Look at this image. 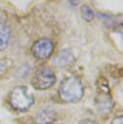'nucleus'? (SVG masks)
I'll return each instance as SVG.
<instances>
[{"label": "nucleus", "mask_w": 123, "mask_h": 124, "mask_svg": "<svg viewBox=\"0 0 123 124\" xmlns=\"http://www.w3.org/2000/svg\"><path fill=\"white\" fill-rule=\"evenodd\" d=\"M59 97L67 103H75L81 99L83 86L80 79L77 77H68L63 79L59 86Z\"/></svg>", "instance_id": "nucleus-1"}, {"label": "nucleus", "mask_w": 123, "mask_h": 124, "mask_svg": "<svg viewBox=\"0 0 123 124\" xmlns=\"http://www.w3.org/2000/svg\"><path fill=\"white\" fill-rule=\"evenodd\" d=\"M34 102L33 95L25 86H17L12 90L9 96V103L11 106L19 111L28 109Z\"/></svg>", "instance_id": "nucleus-2"}, {"label": "nucleus", "mask_w": 123, "mask_h": 124, "mask_svg": "<svg viewBox=\"0 0 123 124\" xmlns=\"http://www.w3.org/2000/svg\"><path fill=\"white\" fill-rule=\"evenodd\" d=\"M56 80L55 74L53 71H51L48 68H40L38 69L32 78H31V83L34 88L38 90H46L49 87H51Z\"/></svg>", "instance_id": "nucleus-3"}, {"label": "nucleus", "mask_w": 123, "mask_h": 124, "mask_svg": "<svg viewBox=\"0 0 123 124\" xmlns=\"http://www.w3.org/2000/svg\"><path fill=\"white\" fill-rule=\"evenodd\" d=\"M98 86H99V91L95 100L96 108L99 113L107 114L108 111H110L113 106L112 99L109 94V88L107 82H102Z\"/></svg>", "instance_id": "nucleus-4"}, {"label": "nucleus", "mask_w": 123, "mask_h": 124, "mask_svg": "<svg viewBox=\"0 0 123 124\" xmlns=\"http://www.w3.org/2000/svg\"><path fill=\"white\" fill-rule=\"evenodd\" d=\"M53 51V43L46 38L36 41L32 46V53L38 59L48 58Z\"/></svg>", "instance_id": "nucleus-5"}, {"label": "nucleus", "mask_w": 123, "mask_h": 124, "mask_svg": "<svg viewBox=\"0 0 123 124\" xmlns=\"http://www.w3.org/2000/svg\"><path fill=\"white\" fill-rule=\"evenodd\" d=\"M56 120V113L50 108H42L35 115L36 124H53Z\"/></svg>", "instance_id": "nucleus-6"}, {"label": "nucleus", "mask_w": 123, "mask_h": 124, "mask_svg": "<svg viewBox=\"0 0 123 124\" xmlns=\"http://www.w3.org/2000/svg\"><path fill=\"white\" fill-rule=\"evenodd\" d=\"M74 60H75V57H74V54L72 53V50L69 48H66V49L60 50L54 56V58L52 59V64L55 66L64 67L74 62Z\"/></svg>", "instance_id": "nucleus-7"}, {"label": "nucleus", "mask_w": 123, "mask_h": 124, "mask_svg": "<svg viewBox=\"0 0 123 124\" xmlns=\"http://www.w3.org/2000/svg\"><path fill=\"white\" fill-rule=\"evenodd\" d=\"M11 37V30L9 25L7 24L6 20L0 16V51L5 49L10 42Z\"/></svg>", "instance_id": "nucleus-8"}, {"label": "nucleus", "mask_w": 123, "mask_h": 124, "mask_svg": "<svg viewBox=\"0 0 123 124\" xmlns=\"http://www.w3.org/2000/svg\"><path fill=\"white\" fill-rule=\"evenodd\" d=\"M100 17L105 20L106 24H108V26L112 28V27H117L118 24L121 25V21H118V18L116 16L112 15H107V14H99Z\"/></svg>", "instance_id": "nucleus-9"}, {"label": "nucleus", "mask_w": 123, "mask_h": 124, "mask_svg": "<svg viewBox=\"0 0 123 124\" xmlns=\"http://www.w3.org/2000/svg\"><path fill=\"white\" fill-rule=\"evenodd\" d=\"M80 14H81L82 18L85 21H88V22L92 21L94 19V16H95V14H94L93 10L87 5H82L80 7Z\"/></svg>", "instance_id": "nucleus-10"}, {"label": "nucleus", "mask_w": 123, "mask_h": 124, "mask_svg": "<svg viewBox=\"0 0 123 124\" xmlns=\"http://www.w3.org/2000/svg\"><path fill=\"white\" fill-rule=\"evenodd\" d=\"M110 124H123V116L122 115H119L117 117H115Z\"/></svg>", "instance_id": "nucleus-11"}, {"label": "nucleus", "mask_w": 123, "mask_h": 124, "mask_svg": "<svg viewBox=\"0 0 123 124\" xmlns=\"http://www.w3.org/2000/svg\"><path fill=\"white\" fill-rule=\"evenodd\" d=\"M79 124H96L94 121H92V120H89V119H86V120H83V121H81Z\"/></svg>", "instance_id": "nucleus-12"}, {"label": "nucleus", "mask_w": 123, "mask_h": 124, "mask_svg": "<svg viewBox=\"0 0 123 124\" xmlns=\"http://www.w3.org/2000/svg\"><path fill=\"white\" fill-rule=\"evenodd\" d=\"M69 2H70L72 5L76 6V5H77V4L80 2V0H69Z\"/></svg>", "instance_id": "nucleus-13"}]
</instances>
